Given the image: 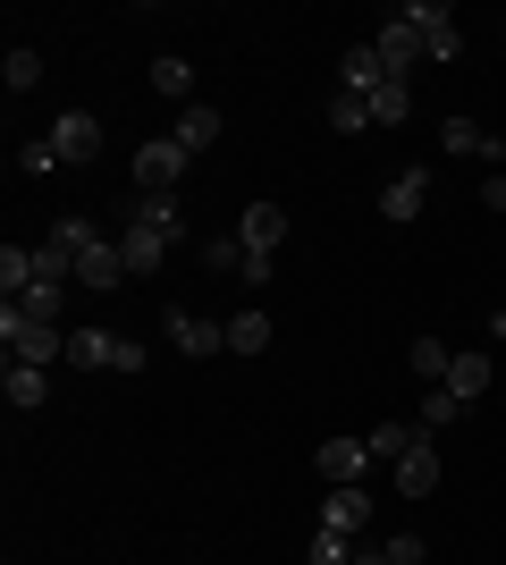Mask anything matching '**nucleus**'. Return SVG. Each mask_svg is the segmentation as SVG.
<instances>
[{
  "label": "nucleus",
  "mask_w": 506,
  "mask_h": 565,
  "mask_svg": "<svg viewBox=\"0 0 506 565\" xmlns=\"http://www.w3.org/2000/svg\"><path fill=\"white\" fill-rule=\"evenodd\" d=\"M177 143H186V152H212L219 143V110L212 102H186V110H177Z\"/></svg>",
  "instance_id": "f3484780"
},
{
  "label": "nucleus",
  "mask_w": 506,
  "mask_h": 565,
  "mask_svg": "<svg viewBox=\"0 0 506 565\" xmlns=\"http://www.w3.org/2000/svg\"><path fill=\"white\" fill-rule=\"evenodd\" d=\"M330 127L337 136H363V127H372V102L363 94H330Z\"/></svg>",
  "instance_id": "c85d7f7f"
},
{
  "label": "nucleus",
  "mask_w": 506,
  "mask_h": 565,
  "mask_svg": "<svg viewBox=\"0 0 506 565\" xmlns=\"http://www.w3.org/2000/svg\"><path fill=\"white\" fill-rule=\"evenodd\" d=\"M406 25L422 34V51H431V60H456V51H464L456 9H448V0H406Z\"/></svg>",
  "instance_id": "7ed1b4c3"
},
{
  "label": "nucleus",
  "mask_w": 506,
  "mask_h": 565,
  "mask_svg": "<svg viewBox=\"0 0 506 565\" xmlns=\"http://www.w3.org/2000/svg\"><path fill=\"white\" fill-rule=\"evenodd\" d=\"M439 143H448V152H482V161H489V178H498V161H506V143L489 136L482 118H439Z\"/></svg>",
  "instance_id": "ddd939ff"
},
{
  "label": "nucleus",
  "mask_w": 506,
  "mask_h": 565,
  "mask_svg": "<svg viewBox=\"0 0 506 565\" xmlns=\"http://www.w3.org/2000/svg\"><path fill=\"white\" fill-rule=\"evenodd\" d=\"M380 557H388V565H431V557H422V532H397Z\"/></svg>",
  "instance_id": "72a5a7b5"
},
{
  "label": "nucleus",
  "mask_w": 506,
  "mask_h": 565,
  "mask_svg": "<svg viewBox=\"0 0 506 565\" xmlns=\"http://www.w3.org/2000/svg\"><path fill=\"white\" fill-rule=\"evenodd\" d=\"M0 338H9V363H68V330L60 321H25L18 305H0Z\"/></svg>",
  "instance_id": "f257e3e1"
},
{
  "label": "nucleus",
  "mask_w": 506,
  "mask_h": 565,
  "mask_svg": "<svg viewBox=\"0 0 506 565\" xmlns=\"http://www.w3.org/2000/svg\"><path fill=\"white\" fill-rule=\"evenodd\" d=\"M68 363L76 372H119V338L110 330H68Z\"/></svg>",
  "instance_id": "2eb2a0df"
},
{
  "label": "nucleus",
  "mask_w": 506,
  "mask_h": 565,
  "mask_svg": "<svg viewBox=\"0 0 506 565\" xmlns=\"http://www.w3.org/2000/svg\"><path fill=\"white\" fill-rule=\"evenodd\" d=\"M51 152H60V169L94 161V152H101V118L94 110H60V118H51Z\"/></svg>",
  "instance_id": "39448f33"
},
{
  "label": "nucleus",
  "mask_w": 506,
  "mask_h": 565,
  "mask_svg": "<svg viewBox=\"0 0 506 565\" xmlns=\"http://www.w3.org/2000/svg\"><path fill=\"white\" fill-rule=\"evenodd\" d=\"M372 51H380V60H388V76H406V85H413V60H422V34H413V25H406V9H388V18H380V34H372Z\"/></svg>",
  "instance_id": "423d86ee"
},
{
  "label": "nucleus",
  "mask_w": 506,
  "mask_h": 565,
  "mask_svg": "<svg viewBox=\"0 0 506 565\" xmlns=\"http://www.w3.org/2000/svg\"><path fill=\"white\" fill-rule=\"evenodd\" d=\"M203 262H212V270H228V279H245V262H254V254H245L237 228H219V236H203Z\"/></svg>",
  "instance_id": "bb28decb"
},
{
  "label": "nucleus",
  "mask_w": 506,
  "mask_h": 565,
  "mask_svg": "<svg viewBox=\"0 0 506 565\" xmlns=\"http://www.w3.org/2000/svg\"><path fill=\"white\" fill-rule=\"evenodd\" d=\"M355 557V541H346V532H321L313 523V541H304V565H346Z\"/></svg>",
  "instance_id": "c756f323"
},
{
  "label": "nucleus",
  "mask_w": 506,
  "mask_h": 565,
  "mask_svg": "<svg viewBox=\"0 0 506 565\" xmlns=\"http://www.w3.org/2000/svg\"><path fill=\"white\" fill-rule=\"evenodd\" d=\"M237 236H245V254H262V262H279V245H288V212H279V203H245Z\"/></svg>",
  "instance_id": "1a4fd4ad"
},
{
  "label": "nucleus",
  "mask_w": 506,
  "mask_h": 565,
  "mask_svg": "<svg viewBox=\"0 0 506 565\" xmlns=\"http://www.w3.org/2000/svg\"><path fill=\"white\" fill-rule=\"evenodd\" d=\"M448 388H456L464 405L489 397V354H456V372H448Z\"/></svg>",
  "instance_id": "cd10ccee"
},
{
  "label": "nucleus",
  "mask_w": 506,
  "mask_h": 565,
  "mask_svg": "<svg viewBox=\"0 0 506 565\" xmlns=\"http://www.w3.org/2000/svg\"><path fill=\"white\" fill-rule=\"evenodd\" d=\"M119 279H127L119 245H101V236H85V254H76V287H85V296H110Z\"/></svg>",
  "instance_id": "9b49d317"
},
{
  "label": "nucleus",
  "mask_w": 506,
  "mask_h": 565,
  "mask_svg": "<svg viewBox=\"0 0 506 565\" xmlns=\"http://www.w3.org/2000/svg\"><path fill=\"white\" fill-rule=\"evenodd\" d=\"M372 465H380V456H372V439H321V448H313V472L330 481V490H337V481H363Z\"/></svg>",
  "instance_id": "20e7f679"
},
{
  "label": "nucleus",
  "mask_w": 506,
  "mask_h": 565,
  "mask_svg": "<svg viewBox=\"0 0 506 565\" xmlns=\"http://www.w3.org/2000/svg\"><path fill=\"white\" fill-rule=\"evenodd\" d=\"M406 118H413V85H406V76H388L380 94H372V127H406Z\"/></svg>",
  "instance_id": "4be33fe9"
},
{
  "label": "nucleus",
  "mask_w": 506,
  "mask_h": 565,
  "mask_svg": "<svg viewBox=\"0 0 506 565\" xmlns=\"http://www.w3.org/2000/svg\"><path fill=\"white\" fill-rule=\"evenodd\" d=\"M18 169H25V178H51V169H60V152H51V136L18 143Z\"/></svg>",
  "instance_id": "473e14b6"
},
{
  "label": "nucleus",
  "mask_w": 506,
  "mask_h": 565,
  "mask_svg": "<svg viewBox=\"0 0 506 565\" xmlns=\"http://www.w3.org/2000/svg\"><path fill=\"white\" fill-rule=\"evenodd\" d=\"M482 194H489V212H506V169H498V178H489Z\"/></svg>",
  "instance_id": "f704fd0d"
},
{
  "label": "nucleus",
  "mask_w": 506,
  "mask_h": 565,
  "mask_svg": "<svg viewBox=\"0 0 506 565\" xmlns=\"http://www.w3.org/2000/svg\"><path fill=\"white\" fill-rule=\"evenodd\" d=\"M397 490H406V498H431V490H439V456H431V439H422L413 456H397Z\"/></svg>",
  "instance_id": "dca6fc26"
},
{
  "label": "nucleus",
  "mask_w": 506,
  "mask_h": 565,
  "mask_svg": "<svg viewBox=\"0 0 506 565\" xmlns=\"http://www.w3.org/2000/svg\"><path fill=\"white\" fill-rule=\"evenodd\" d=\"M0 76H9V94H34V85H43V60H34V51H9V68H0Z\"/></svg>",
  "instance_id": "2f4dec72"
},
{
  "label": "nucleus",
  "mask_w": 506,
  "mask_h": 565,
  "mask_svg": "<svg viewBox=\"0 0 506 565\" xmlns=\"http://www.w3.org/2000/svg\"><path fill=\"white\" fill-rule=\"evenodd\" d=\"M262 347H270V312L245 305L237 321H228V354H262Z\"/></svg>",
  "instance_id": "393cba45"
},
{
  "label": "nucleus",
  "mask_w": 506,
  "mask_h": 565,
  "mask_svg": "<svg viewBox=\"0 0 506 565\" xmlns=\"http://www.w3.org/2000/svg\"><path fill=\"white\" fill-rule=\"evenodd\" d=\"M43 397H51V372H43V363H9V405H18V414H34Z\"/></svg>",
  "instance_id": "aec40b11"
},
{
  "label": "nucleus",
  "mask_w": 506,
  "mask_h": 565,
  "mask_svg": "<svg viewBox=\"0 0 506 565\" xmlns=\"http://www.w3.org/2000/svg\"><path fill=\"white\" fill-rule=\"evenodd\" d=\"M152 102H177V110L194 102V68L186 60H152Z\"/></svg>",
  "instance_id": "412c9836"
},
{
  "label": "nucleus",
  "mask_w": 506,
  "mask_h": 565,
  "mask_svg": "<svg viewBox=\"0 0 506 565\" xmlns=\"http://www.w3.org/2000/svg\"><path fill=\"white\" fill-rule=\"evenodd\" d=\"M346 565H388V557H380V548H355V557H346Z\"/></svg>",
  "instance_id": "e433bc0d"
},
{
  "label": "nucleus",
  "mask_w": 506,
  "mask_h": 565,
  "mask_svg": "<svg viewBox=\"0 0 506 565\" xmlns=\"http://www.w3.org/2000/svg\"><path fill=\"white\" fill-rule=\"evenodd\" d=\"M127 220H144V228H161L169 245L186 236V212H177V194H144V203H136V212H127Z\"/></svg>",
  "instance_id": "b1692460"
},
{
  "label": "nucleus",
  "mask_w": 506,
  "mask_h": 565,
  "mask_svg": "<svg viewBox=\"0 0 506 565\" xmlns=\"http://www.w3.org/2000/svg\"><path fill=\"white\" fill-rule=\"evenodd\" d=\"M119 262H127V279H144V270H161V262H169V236H161V228H144V220H127Z\"/></svg>",
  "instance_id": "4468645a"
},
{
  "label": "nucleus",
  "mask_w": 506,
  "mask_h": 565,
  "mask_svg": "<svg viewBox=\"0 0 506 565\" xmlns=\"http://www.w3.org/2000/svg\"><path fill=\"white\" fill-rule=\"evenodd\" d=\"M422 194H431V169H422V161L397 169V178L380 186V220H397V228H406V220H422Z\"/></svg>",
  "instance_id": "6e6552de"
},
{
  "label": "nucleus",
  "mask_w": 506,
  "mask_h": 565,
  "mask_svg": "<svg viewBox=\"0 0 506 565\" xmlns=\"http://www.w3.org/2000/svg\"><path fill=\"white\" fill-rule=\"evenodd\" d=\"M34 279H43V254H34V245H0V287H9V296H25Z\"/></svg>",
  "instance_id": "a211bd4d"
},
{
  "label": "nucleus",
  "mask_w": 506,
  "mask_h": 565,
  "mask_svg": "<svg viewBox=\"0 0 506 565\" xmlns=\"http://www.w3.org/2000/svg\"><path fill=\"white\" fill-rule=\"evenodd\" d=\"M456 414H464V397H456V388H422V430H448Z\"/></svg>",
  "instance_id": "7c9ffc66"
},
{
  "label": "nucleus",
  "mask_w": 506,
  "mask_h": 565,
  "mask_svg": "<svg viewBox=\"0 0 506 565\" xmlns=\"http://www.w3.org/2000/svg\"><path fill=\"white\" fill-rule=\"evenodd\" d=\"M363 439H372V456H380V465H397V456L422 448V423H380V430H363Z\"/></svg>",
  "instance_id": "5701e85b"
},
{
  "label": "nucleus",
  "mask_w": 506,
  "mask_h": 565,
  "mask_svg": "<svg viewBox=\"0 0 506 565\" xmlns=\"http://www.w3.org/2000/svg\"><path fill=\"white\" fill-rule=\"evenodd\" d=\"M448 372H456V347H439V338H413V380H422V388H448Z\"/></svg>",
  "instance_id": "6ab92c4d"
},
{
  "label": "nucleus",
  "mask_w": 506,
  "mask_h": 565,
  "mask_svg": "<svg viewBox=\"0 0 506 565\" xmlns=\"http://www.w3.org/2000/svg\"><path fill=\"white\" fill-rule=\"evenodd\" d=\"M380 85H388V60L372 43H346V60H337V94H363V102H372Z\"/></svg>",
  "instance_id": "9d476101"
},
{
  "label": "nucleus",
  "mask_w": 506,
  "mask_h": 565,
  "mask_svg": "<svg viewBox=\"0 0 506 565\" xmlns=\"http://www.w3.org/2000/svg\"><path fill=\"white\" fill-rule=\"evenodd\" d=\"M9 305H18L25 321H60V305H68V287H60V279H34L25 296H9Z\"/></svg>",
  "instance_id": "a878e982"
},
{
  "label": "nucleus",
  "mask_w": 506,
  "mask_h": 565,
  "mask_svg": "<svg viewBox=\"0 0 506 565\" xmlns=\"http://www.w3.org/2000/svg\"><path fill=\"white\" fill-rule=\"evenodd\" d=\"M489 338H498V347H506V305H498V312H489Z\"/></svg>",
  "instance_id": "c9c22d12"
},
{
  "label": "nucleus",
  "mask_w": 506,
  "mask_h": 565,
  "mask_svg": "<svg viewBox=\"0 0 506 565\" xmlns=\"http://www.w3.org/2000/svg\"><path fill=\"white\" fill-rule=\"evenodd\" d=\"M186 161H194V152L177 136H144V152H136V186H144V194H177Z\"/></svg>",
  "instance_id": "f03ea898"
},
{
  "label": "nucleus",
  "mask_w": 506,
  "mask_h": 565,
  "mask_svg": "<svg viewBox=\"0 0 506 565\" xmlns=\"http://www.w3.org/2000/svg\"><path fill=\"white\" fill-rule=\"evenodd\" d=\"M161 321H169V347H177V354H228V330H219V321H203V312L169 305Z\"/></svg>",
  "instance_id": "0eeeda50"
},
{
  "label": "nucleus",
  "mask_w": 506,
  "mask_h": 565,
  "mask_svg": "<svg viewBox=\"0 0 506 565\" xmlns=\"http://www.w3.org/2000/svg\"><path fill=\"white\" fill-rule=\"evenodd\" d=\"M363 523H372V498H363V481H337V490L321 498V532H346V541H355Z\"/></svg>",
  "instance_id": "f8f14e48"
}]
</instances>
